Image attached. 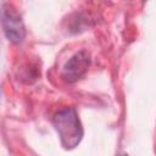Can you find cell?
Segmentation results:
<instances>
[{
    "label": "cell",
    "mask_w": 156,
    "mask_h": 156,
    "mask_svg": "<svg viewBox=\"0 0 156 156\" xmlns=\"http://www.w3.org/2000/svg\"><path fill=\"white\" fill-rule=\"evenodd\" d=\"M52 124L65 149H74L82 140L84 130L74 107H65L55 112Z\"/></svg>",
    "instance_id": "cell-1"
},
{
    "label": "cell",
    "mask_w": 156,
    "mask_h": 156,
    "mask_svg": "<svg viewBox=\"0 0 156 156\" xmlns=\"http://www.w3.org/2000/svg\"><path fill=\"white\" fill-rule=\"evenodd\" d=\"M1 16H2V28L6 38L15 44L22 43L26 37V28L21 16L13 9L11 7L7 9L5 4H2Z\"/></svg>",
    "instance_id": "cell-2"
},
{
    "label": "cell",
    "mask_w": 156,
    "mask_h": 156,
    "mask_svg": "<svg viewBox=\"0 0 156 156\" xmlns=\"http://www.w3.org/2000/svg\"><path fill=\"white\" fill-rule=\"evenodd\" d=\"M90 65V56L89 52L85 50H80L74 54L63 66L62 69V78L67 83H74L80 79L88 71Z\"/></svg>",
    "instance_id": "cell-3"
},
{
    "label": "cell",
    "mask_w": 156,
    "mask_h": 156,
    "mask_svg": "<svg viewBox=\"0 0 156 156\" xmlns=\"http://www.w3.org/2000/svg\"><path fill=\"white\" fill-rule=\"evenodd\" d=\"M122 156H127V155H122Z\"/></svg>",
    "instance_id": "cell-4"
}]
</instances>
